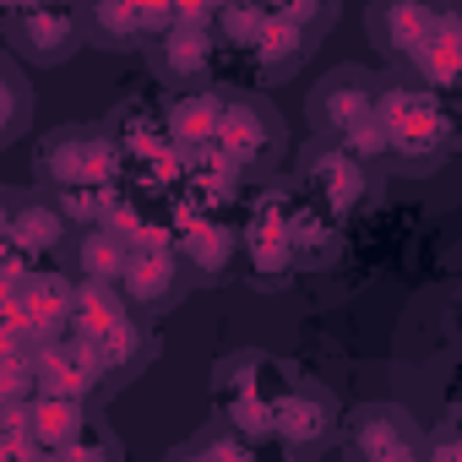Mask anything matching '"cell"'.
Segmentation results:
<instances>
[{
	"instance_id": "cell-1",
	"label": "cell",
	"mask_w": 462,
	"mask_h": 462,
	"mask_svg": "<svg viewBox=\"0 0 462 462\" xmlns=\"http://www.w3.org/2000/svg\"><path fill=\"white\" fill-rule=\"evenodd\" d=\"M39 174L66 196V190H104L120 180L125 152L109 125H60L39 142Z\"/></svg>"
},
{
	"instance_id": "cell-2",
	"label": "cell",
	"mask_w": 462,
	"mask_h": 462,
	"mask_svg": "<svg viewBox=\"0 0 462 462\" xmlns=\"http://www.w3.org/2000/svg\"><path fill=\"white\" fill-rule=\"evenodd\" d=\"M294 207L300 201L273 185V190H262V201L245 217V256H251L256 283H267V289H278L300 267V256H294Z\"/></svg>"
},
{
	"instance_id": "cell-3",
	"label": "cell",
	"mask_w": 462,
	"mask_h": 462,
	"mask_svg": "<svg viewBox=\"0 0 462 462\" xmlns=\"http://www.w3.org/2000/svg\"><path fill=\"white\" fill-rule=\"evenodd\" d=\"M0 28H6L12 55L33 60V66H60L88 39L82 12H66V6H6L0 12Z\"/></svg>"
},
{
	"instance_id": "cell-4",
	"label": "cell",
	"mask_w": 462,
	"mask_h": 462,
	"mask_svg": "<svg viewBox=\"0 0 462 462\" xmlns=\"http://www.w3.org/2000/svg\"><path fill=\"white\" fill-rule=\"evenodd\" d=\"M240 174L251 169H267L283 147V120L273 115L267 98H251V93H228V109H223V125H217V142H212Z\"/></svg>"
},
{
	"instance_id": "cell-5",
	"label": "cell",
	"mask_w": 462,
	"mask_h": 462,
	"mask_svg": "<svg viewBox=\"0 0 462 462\" xmlns=\"http://www.w3.org/2000/svg\"><path fill=\"white\" fill-rule=\"evenodd\" d=\"M348 440H354V457H359V462H424V430H419L413 413L397 408V402L354 408Z\"/></svg>"
},
{
	"instance_id": "cell-6",
	"label": "cell",
	"mask_w": 462,
	"mask_h": 462,
	"mask_svg": "<svg viewBox=\"0 0 462 462\" xmlns=\"http://www.w3.org/2000/svg\"><path fill=\"white\" fill-rule=\"evenodd\" d=\"M375 98H381V82L348 66V71H332V77L310 93V115H316V125H321L332 142H343L348 131H359L365 120H375Z\"/></svg>"
},
{
	"instance_id": "cell-7",
	"label": "cell",
	"mask_w": 462,
	"mask_h": 462,
	"mask_svg": "<svg viewBox=\"0 0 462 462\" xmlns=\"http://www.w3.org/2000/svg\"><path fill=\"white\" fill-rule=\"evenodd\" d=\"M305 185H310L316 207H321L332 223H337V217H354V212L370 201V169H365L359 158H348L337 142L321 147V152L305 163Z\"/></svg>"
},
{
	"instance_id": "cell-8",
	"label": "cell",
	"mask_w": 462,
	"mask_h": 462,
	"mask_svg": "<svg viewBox=\"0 0 462 462\" xmlns=\"http://www.w3.org/2000/svg\"><path fill=\"white\" fill-rule=\"evenodd\" d=\"M104 354L98 343L88 337H60L50 348H39V392H55V397H88L98 381H104Z\"/></svg>"
},
{
	"instance_id": "cell-9",
	"label": "cell",
	"mask_w": 462,
	"mask_h": 462,
	"mask_svg": "<svg viewBox=\"0 0 462 462\" xmlns=\"http://www.w3.org/2000/svg\"><path fill=\"white\" fill-rule=\"evenodd\" d=\"M457 147V120L440 109V98L419 115H408L402 125H392V163L419 174V169H435L446 152Z\"/></svg>"
},
{
	"instance_id": "cell-10",
	"label": "cell",
	"mask_w": 462,
	"mask_h": 462,
	"mask_svg": "<svg viewBox=\"0 0 462 462\" xmlns=\"http://www.w3.org/2000/svg\"><path fill=\"white\" fill-rule=\"evenodd\" d=\"M332 397L321 386H283L273 397V435L283 446H316L332 435Z\"/></svg>"
},
{
	"instance_id": "cell-11",
	"label": "cell",
	"mask_w": 462,
	"mask_h": 462,
	"mask_svg": "<svg viewBox=\"0 0 462 462\" xmlns=\"http://www.w3.org/2000/svg\"><path fill=\"white\" fill-rule=\"evenodd\" d=\"M6 245L23 251V256H50L66 235V212L60 201H44V196H6Z\"/></svg>"
},
{
	"instance_id": "cell-12",
	"label": "cell",
	"mask_w": 462,
	"mask_h": 462,
	"mask_svg": "<svg viewBox=\"0 0 462 462\" xmlns=\"http://www.w3.org/2000/svg\"><path fill=\"white\" fill-rule=\"evenodd\" d=\"M212 66H217V39H212V33L174 28L169 39L152 44V71H158L163 82H174L180 93L207 88V82H212Z\"/></svg>"
},
{
	"instance_id": "cell-13",
	"label": "cell",
	"mask_w": 462,
	"mask_h": 462,
	"mask_svg": "<svg viewBox=\"0 0 462 462\" xmlns=\"http://www.w3.org/2000/svg\"><path fill=\"white\" fill-rule=\"evenodd\" d=\"M223 109H228V93H217V88H190V93H174V98H169L163 125H169L174 147L201 152V147H212V142H217Z\"/></svg>"
},
{
	"instance_id": "cell-14",
	"label": "cell",
	"mask_w": 462,
	"mask_h": 462,
	"mask_svg": "<svg viewBox=\"0 0 462 462\" xmlns=\"http://www.w3.org/2000/svg\"><path fill=\"white\" fill-rule=\"evenodd\" d=\"M365 28H370V39L386 55H413L440 28V12L435 6H413V0H381V6L365 12Z\"/></svg>"
},
{
	"instance_id": "cell-15",
	"label": "cell",
	"mask_w": 462,
	"mask_h": 462,
	"mask_svg": "<svg viewBox=\"0 0 462 462\" xmlns=\"http://www.w3.org/2000/svg\"><path fill=\"white\" fill-rule=\"evenodd\" d=\"M28 435L39 440V451H66L71 440L88 435V408L82 397H55V392H39L28 402Z\"/></svg>"
},
{
	"instance_id": "cell-16",
	"label": "cell",
	"mask_w": 462,
	"mask_h": 462,
	"mask_svg": "<svg viewBox=\"0 0 462 462\" xmlns=\"http://www.w3.org/2000/svg\"><path fill=\"white\" fill-rule=\"evenodd\" d=\"M125 305H131L125 289H109V283H77V316H71V332L88 337V343H104V337H115V332L131 321Z\"/></svg>"
},
{
	"instance_id": "cell-17",
	"label": "cell",
	"mask_w": 462,
	"mask_h": 462,
	"mask_svg": "<svg viewBox=\"0 0 462 462\" xmlns=\"http://www.w3.org/2000/svg\"><path fill=\"white\" fill-rule=\"evenodd\" d=\"M408 60H413V71H419L424 88H451V82H462V23H457V12H451V17L440 12V28H435Z\"/></svg>"
},
{
	"instance_id": "cell-18",
	"label": "cell",
	"mask_w": 462,
	"mask_h": 462,
	"mask_svg": "<svg viewBox=\"0 0 462 462\" xmlns=\"http://www.w3.org/2000/svg\"><path fill=\"white\" fill-rule=\"evenodd\" d=\"M180 283V251H131V267H125V300L131 305H147L158 310Z\"/></svg>"
},
{
	"instance_id": "cell-19",
	"label": "cell",
	"mask_w": 462,
	"mask_h": 462,
	"mask_svg": "<svg viewBox=\"0 0 462 462\" xmlns=\"http://www.w3.org/2000/svg\"><path fill=\"white\" fill-rule=\"evenodd\" d=\"M235 245H240V235L223 217H201L190 235L180 240V262H190L196 278H223L228 262H235Z\"/></svg>"
},
{
	"instance_id": "cell-20",
	"label": "cell",
	"mask_w": 462,
	"mask_h": 462,
	"mask_svg": "<svg viewBox=\"0 0 462 462\" xmlns=\"http://www.w3.org/2000/svg\"><path fill=\"white\" fill-rule=\"evenodd\" d=\"M131 240L109 235V228H88L82 245H77V262H82V283H109L120 289L125 283V267H131Z\"/></svg>"
},
{
	"instance_id": "cell-21",
	"label": "cell",
	"mask_w": 462,
	"mask_h": 462,
	"mask_svg": "<svg viewBox=\"0 0 462 462\" xmlns=\"http://www.w3.org/2000/svg\"><path fill=\"white\" fill-rule=\"evenodd\" d=\"M82 28L98 50H131V44H147L142 33V6H125V0H98V6L82 12Z\"/></svg>"
},
{
	"instance_id": "cell-22",
	"label": "cell",
	"mask_w": 462,
	"mask_h": 462,
	"mask_svg": "<svg viewBox=\"0 0 462 462\" xmlns=\"http://www.w3.org/2000/svg\"><path fill=\"white\" fill-rule=\"evenodd\" d=\"M316 50V39H305V33H294L289 23H267V33L251 44V66H256V77H289L294 66H305V55Z\"/></svg>"
},
{
	"instance_id": "cell-23",
	"label": "cell",
	"mask_w": 462,
	"mask_h": 462,
	"mask_svg": "<svg viewBox=\"0 0 462 462\" xmlns=\"http://www.w3.org/2000/svg\"><path fill=\"white\" fill-rule=\"evenodd\" d=\"M217 424L228 435H240V440H267L273 435V397L267 392H235V397H223L217 402Z\"/></svg>"
},
{
	"instance_id": "cell-24",
	"label": "cell",
	"mask_w": 462,
	"mask_h": 462,
	"mask_svg": "<svg viewBox=\"0 0 462 462\" xmlns=\"http://www.w3.org/2000/svg\"><path fill=\"white\" fill-rule=\"evenodd\" d=\"M332 251H337V228H332V217L321 212V207H294V256H300V267H327L332 262Z\"/></svg>"
},
{
	"instance_id": "cell-25",
	"label": "cell",
	"mask_w": 462,
	"mask_h": 462,
	"mask_svg": "<svg viewBox=\"0 0 462 462\" xmlns=\"http://www.w3.org/2000/svg\"><path fill=\"white\" fill-rule=\"evenodd\" d=\"M267 23H273V6H217L212 39L228 44V50H240V55H251V44L267 33Z\"/></svg>"
},
{
	"instance_id": "cell-26",
	"label": "cell",
	"mask_w": 462,
	"mask_h": 462,
	"mask_svg": "<svg viewBox=\"0 0 462 462\" xmlns=\"http://www.w3.org/2000/svg\"><path fill=\"white\" fill-rule=\"evenodd\" d=\"M0 98H6V115H0V142H17L23 131H28V104H33V93H28V77H23V66L6 55L0 60Z\"/></svg>"
},
{
	"instance_id": "cell-27",
	"label": "cell",
	"mask_w": 462,
	"mask_h": 462,
	"mask_svg": "<svg viewBox=\"0 0 462 462\" xmlns=\"http://www.w3.org/2000/svg\"><path fill=\"white\" fill-rule=\"evenodd\" d=\"M98 354H104V370H109V375H125V370L142 365V354H147V332H142L136 321H125L115 337L98 343Z\"/></svg>"
},
{
	"instance_id": "cell-28",
	"label": "cell",
	"mask_w": 462,
	"mask_h": 462,
	"mask_svg": "<svg viewBox=\"0 0 462 462\" xmlns=\"http://www.w3.org/2000/svg\"><path fill=\"white\" fill-rule=\"evenodd\" d=\"M337 147H343L348 158H359V163L370 169V163H381V158H392V131H386L381 120H365V125H359V131H348V136H343Z\"/></svg>"
},
{
	"instance_id": "cell-29",
	"label": "cell",
	"mask_w": 462,
	"mask_h": 462,
	"mask_svg": "<svg viewBox=\"0 0 462 462\" xmlns=\"http://www.w3.org/2000/svg\"><path fill=\"white\" fill-rule=\"evenodd\" d=\"M273 17H278V23H289L294 33L316 39V33L332 23V6H321V0H289V6H273Z\"/></svg>"
},
{
	"instance_id": "cell-30",
	"label": "cell",
	"mask_w": 462,
	"mask_h": 462,
	"mask_svg": "<svg viewBox=\"0 0 462 462\" xmlns=\"http://www.w3.org/2000/svg\"><path fill=\"white\" fill-rule=\"evenodd\" d=\"M109 457H115V446H109V435L98 424H88V435L60 451V462H109Z\"/></svg>"
},
{
	"instance_id": "cell-31",
	"label": "cell",
	"mask_w": 462,
	"mask_h": 462,
	"mask_svg": "<svg viewBox=\"0 0 462 462\" xmlns=\"http://www.w3.org/2000/svg\"><path fill=\"white\" fill-rule=\"evenodd\" d=\"M424 462H462V430L430 435V440H424Z\"/></svg>"
},
{
	"instance_id": "cell-32",
	"label": "cell",
	"mask_w": 462,
	"mask_h": 462,
	"mask_svg": "<svg viewBox=\"0 0 462 462\" xmlns=\"http://www.w3.org/2000/svg\"><path fill=\"white\" fill-rule=\"evenodd\" d=\"M174 462H212V451H207V446H190V451H180Z\"/></svg>"
},
{
	"instance_id": "cell-33",
	"label": "cell",
	"mask_w": 462,
	"mask_h": 462,
	"mask_svg": "<svg viewBox=\"0 0 462 462\" xmlns=\"http://www.w3.org/2000/svg\"><path fill=\"white\" fill-rule=\"evenodd\" d=\"M39 462H60V451H44V457H39Z\"/></svg>"
}]
</instances>
